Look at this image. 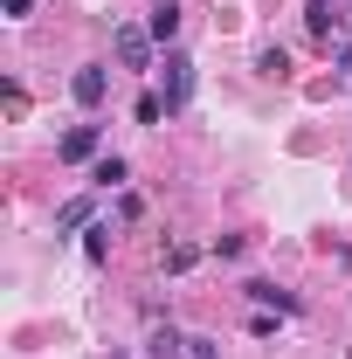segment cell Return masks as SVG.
I'll use <instances>...</instances> for the list:
<instances>
[{"label":"cell","instance_id":"cell-17","mask_svg":"<svg viewBox=\"0 0 352 359\" xmlns=\"http://www.w3.org/2000/svg\"><path fill=\"white\" fill-rule=\"evenodd\" d=\"M111 359H125V353H111Z\"/></svg>","mask_w":352,"mask_h":359},{"label":"cell","instance_id":"cell-13","mask_svg":"<svg viewBox=\"0 0 352 359\" xmlns=\"http://www.w3.org/2000/svg\"><path fill=\"white\" fill-rule=\"evenodd\" d=\"M83 256H90V263H104V256H111V228H90V235H83Z\"/></svg>","mask_w":352,"mask_h":359},{"label":"cell","instance_id":"cell-12","mask_svg":"<svg viewBox=\"0 0 352 359\" xmlns=\"http://www.w3.org/2000/svg\"><path fill=\"white\" fill-rule=\"evenodd\" d=\"M159 118H173V111H166L159 90H145V97H138V125H159Z\"/></svg>","mask_w":352,"mask_h":359},{"label":"cell","instance_id":"cell-10","mask_svg":"<svg viewBox=\"0 0 352 359\" xmlns=\"http://www.w3.org/2000/svg\"><path fill=\"white\" fill-rule=\"evenodd\" d=\"M242 290H249L256 304H276V311H297V297H290V290H276V283H242Z\"/></svg>","mask_w":352,"mask_h":359},{"label":"cell","instance_id":"cell-3","mask_svg":"<svg viewBox=\"0 0 352 359\" xmlns=\"http://www.w3.org/2000/svg\"><path fill=\"white\" fill-rule=\"evenodd\" d=\"M55 159H69V166H83V159H104V125H69V132L55 138Z\"/></svg>","mask_w":352,"mask_h":359},{"label":"cell","instance_id":"cell-1","mask_svg":"<svg viewBox=\"0 0 352 359\" xmlns=\"http://www.w3.org/2000/svg\"><path fill=\"white\" fill-rule=\"evenodd\" d=\"M111 48H118L125 69H152V55H159L152 28H138V21H118V28H111Z\"/></svg>","mask_w":352,"mask_h":359},{"label":"cell","instance_id":"cell-2","mask_svg":"<svg viewBox=\"0 0 352 359\" xmlns=\"http://www.w3.org/2000/svg\"><path fill=\"white\" fill-rule=\"evenodd\" d=\"M159 76H166V111H187V97H194V55H180V48H166V62H159Z\"/></svg>","mask_w":352,"mask_h":359},{"label":"cell","instance_id":"cell-5","mask_svg":"<svg viewBox=\"0 0 352 359\" xmlns=\"http://www.w3.org/2000/svg\"><path fill=\"white\" fill-rule=\"evenodd\" d=\"M97 222V194H76V201H62L55 208V235H76V228Z\"/></svg>","mask_w":352,"mask_h":359},{"label":"cell","instance_id":"cell-6","mask_svg":"<svg viewBox=\"0 0 352 359\" xmlns=\"http://www.w3.org/2000/svg\"><path fill=\"white\" fill-rule=\"evenodd\" d=\"M145 28H152V42H159V48H173V35H180V7H173V0H159Z\"/></svg>","mask_w":352,"mask_h":359},{"label":"cell","instance_id":"cell-14","mask_svg":"<svg viewBox=\"0 0 352 359\" xmlns=\"http://www.w3.org/2000/svg\"><path fill=\"white\" fill-rule=\"evenodd\" d=\"M187 359H221V353H215V339H201V332H194V339H187Z\"/></svg>","mask_w":352,"mask_h":359},{"label":"cell","instance_id":"cell-8","mask_svg":"<svg viewBox=\"0 0 352 359\" xmlns=\"http://www.w3.org/2000/svg\"><path fill=\"white\" fill-rule=\"evenodd\" d=\"M90 180H97V187H125V180H132V166H125L118 152H104V159L90 166Z\"/></svg>","mask_w":352,"mask_h":359},{"label":"cell","instance_id":"cell-11","mask_svg":"<svg viewBox=\"0 0 352 359\" xmlns=\"http://www.w3.org/2000/svg\"><path fill=\"white\" fill-rule=\"evenodd\" d=\"M194 263H201V249H194V242H173V249H166V269H173V276H187Z\"/></svg>","mask_w":352,"mask_h":359},{"label":"cell","instance_id":"cell-16","mask_svg":"<svg viewBox=\"0 0 352 359\" xmlns=\"http://www.w3.org/2000/svg\"><path fill=\"white\" fill-rule=\"evenodd\" d=\"M332 62H339V69L352 76V42H339V48H332Z\"/></svg>","mask_w":352,"mask_h":359},{"label":"cell","instance_id":"cell-15","mask_svg":"<svg viewBox=\"0 0 352 359\" xmlns=\"http://www.w3.org/2000/svg\"><path fill=\"white\" fill-rule=\"evenodd\" d=\"M28 7H35V0H0V14H7V21H21Z\"/></svg>","mask_w":352,"mask_h":359},{"label":"cell","instance_id":"cell-4","mask_svg":"<svg viewBox=\"0 0 352 359\" xmlns=\"http://www.w3.org/2000/svg\"><path fill=\"white\" fill-rule=\"evenodd\" d=\"M104 90H111V69H104V62H83V69L69 76V97H76L83 111H97V104H104Z\"/></svg>","mask_w":352,"mask_h":359},{"label":"cell","instance_id":"cell-9","mask_svg":"<svg viewBox=\"0 0 352 359\" xmlns=\"http://www.w3.org/2000/svg\"><path fill=\"white\" fill-rule=\"evenodd\" d=\"M304 28H311V35H332V28H339V7H332V0H311V7H304Z\"/></svg>","mask_w":352,"mask_h":359},{"label":"cell","instance_id":"cell-7","mask_svg":"<svg viewBox=\"0 0 352 359\" xmlns=\"http://www.w3.org/2000/svg\"><path fill=\"white\" fill-rule=\"evenodd\" d=\"M145 353H152V359H187V332H173V325H166V332H152V339H145Z\"/></svg>","mask_w":352,"mask_h":359}]
</instances>
